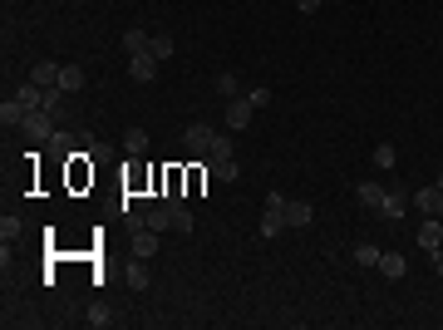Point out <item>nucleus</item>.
I'll return each instance as SVG.
<instances>
[{
	"label": "nucleus",
	"mask_w": 443,
	"mask_h": 330,
	"mask_svg": "<svg viewBox=\"0 0 443 330\" xmlns=\"http://www.w3.org/2000/svg\"><path fill=\"white\" fill-rule=\"evenodd\" d=\"M394 163H399L394 143H379V148H374V168H394Z\"/></svg>",
	"instance_id": "24"
},
{
	"label": "nucleus",
	"mask_w": 443,
	"mask_h": 330,
	"mask_svg": "<svg viewBox=\"0 0 443 330\" xmlns=\"http://www.w3.org/2000/svg\"><path fill=\"white\" fill-rule=\"evenodd\" d=\"M384 193H389L384 183H359V193H355V198H359V203L369 207V212H379V203H384Z\"/></svg>",
	"instance_id": "11"
},
{
	"label": "nucleus",
	"mask_w": 443,
	"mask_h": 330,
	"mask_svg": "<svg viewBox=\"0 0 443 330\" xmlns=\"http://www.w3.org/2000/svg\"><path fill=\"white\" fill-rule=\"evenodd\" d=\"M246 99H251L256 109H266V104H271V89H266V84H256V89H246Z\"/></svg>",
	"instance_id": "27"
},
{
	"label": "nucleus",
	"mask_w": 443,
	"mask_h": 330,
	"mask_svg": "<svg viewBox=\"0 0 443 330\" xmlns=\"http://www.w3.org/2000/svg\"><path fill=\"white\" fill-rule=\"evenodd\" d=\"M434 271H439V276H443V251H434Z\"/></svg>",
	"instance_id": "31"
},
{
	"label": "nucleus",
	"mask_w": 443,
	"mask_h": 330,
	"mask_svg": "<svg viewBox=\"0 0 443 330\" xmlns=\"http://www.w3.org/2000/svg\"><path fill=\"white\" fill-rule=\"evenodd\" d=\"M355 261H359V266H379V246H374V241H359V246H355Z\"/></svg>",
	"instance_id": "22"
},
{
	"label": "nucleus",
	"mask_w": 443,
	"mask_h": 330,
	"mask_svg": "<svg viewBox=\"0 0 443 330\" xmlns=\"http://www.w3.org/2000/svg\"><path fill=\"white\" fill-rule=\"evenodd\" d=\"M84 84H89V74H84L79 64H64V69H59V89H64V94H79Z\"/></svg>",
	"instance_id": "9"
},
{
	"label": "nucleus",
	"mask_w": 443,
	"mask_h": 330,
	"mask_svg": "<svg viewBox=\"0 0 443 330\" xmlns=\"http://www.w3.org/2000/svg\"><path fill=\"white\" fill-rule=\"evenodd\" d=\"M212 143H217V128H207V123H188V128H183V148H188L192 158H207Z\"/></svg>",
	"instance_id": "1"
},
{
	"label": "nucleus",
	"mask_w": 443,
	"mask_h": 330,
	"mask_svg": "<svg viewBox=\"0 0 443 330\" xmlns=\"http://www.w3.org/2000/svg\"><path fill=\"white\" fill-rule=\"evenodd\" d=\"M123 148H128V153H148V133H143V128H128V133H123Z\"/></svg>",
	"instance_id": "21"
},
{
	"label": "nucleus",
	"mask_w": 443,
	"mask_h": 330,
	"mask_svg": "<svg viewBox=\"0 0 443 330\" xmlns=\"http://www.w3.org/2000/svg\"><path fill=\"white\" fill-rule=\"evenodd\" d=\"M439 193H443V173H439Z\"/></svg>",
	"instance_id": "32"
},
{
	"label": "nucleus",
	"mask_w": 443,
	"mask_h": 330,
	"mask_svg": "<svg viewBox=\"0 0 443 330\" xmlns=\"http://www.w3.org/2000/svg\"><path fill=\"white\" fill-rule=\"evenodd\" d=\"M439 251H443V246H439Z\"/></svg>",
	"instance_id": "34"
},
{
	"label": "nucleus",
	"mask_w": 443,
	"mask_h": 330,
	"mask_svg": "<svg viewBox=\"0 0 443 330\" xmlns=\"http://www.w3.org/2000/svg\"><path fill=\"white\" fill-rule=\"evenodd\" d=\"M0 118H5V123H25V104H20V99H5V104H0Z\"/></svg>",
	"instance_id": "23"
},
{
	"label": "nucleus",
	"mask_w": 443,
	"mask_h": 330,
	"mask_svg": "<svg viewBox=\"0 0 443 330\" xmlns=\"http://www.w3.org/2000/svg\"><path fill=\"white\" fill-rule=\"evenodd\" d=\"M409 203H414L419 212H429V217H439V203H443L439 183H434V188H419V193H409Z\"/></svg>",
	"instance_id": "6"
},
{
	"label": "nucleus",
	"mask_w": 443,
	"mask_h": 330,
	"mask_svg": "<svg viewBox=\"0 0 443 330\" xmlns=\"http://www.w3.org/2000/svg\"><path fill=\"white\" fill-rule=\"evenodd\" d=\"M207 158H236V153H231V138H222V133H217V143H212Z\"/></svg>",
	"instance_id": "28"
},
{
	"label": "nucleus",
	"mask_w": 443,
	"mask_h": 330,
	"mask_svg": "<svg viewBox=\"0 0 443 330\" xmlns=\"http://www.w3.org/2000/svg\"><path fill=\"white\" fill-rule=\"evenodd\" d=\"M379 271H384L389 281H404V256H399V251H379Z\"/></svg>",
	"instance_id": "14"
},
{
	"label": "nucleus",
	"mask_w": 443,
	"mask_h": 330,
	"mask_svg": "<svg viewBox=\"0 0 443 330\" xmlns=\"http://www.w3.org/2000/svg\"><path fill=\"white\" fill-rule=\"evenodd\" d=\"M404 207H409V198H404V193H384V203H379V217L399 222V217H404Z\"/></svg>",
	"instance_id": "12"
},
{
	"label": "nucleus",
	"mask_w": 443,
	"mask_h": 330,
	"mask_svg": "<svg viewBox=\"0 0 443 330\" xmlns=\"http://www.w3.org/2000/svg\"><path fill=\"white\" fill-rule=\"evenodd\" d=\"M59 69H64V64H50V59H40V64L30 69V79H35L40 89H50V84H59Z\"/></svg>",
	"instance_id": "10"
},
{
	"label": "nucleus",
	"mask_w": 443,
	"mask_h": 330,
	"mask_svg": "<svg viewBox=\"0 0 443 330\" xmlns=\"http://www.w3.org/2000/svg\"><path fill=\"white\" fill-rule=\"evenodd\" d=\"M153 251H158V232H153V227L143 222V227L133 232V256H143V261H148Z\"/></svg>",
	"instance_id": "7"
},
{
	"label": "nucleus",
	"mask_w": 443,
	"mask_h": 330,
	"mask_svg": "<svg viewBox=\"0 0 443 330\" xmlns=\"http://www.w3.org/2000/svg\"><path fill=\"white\" fill-rule=\"evenodd\" d=\"M419 246H424L429 256H434V251L443 246V222H439V217H429L424 227H419Z\"/></svg>",
	"instance_id": "8"
},
{
	"label": "nucleus",
	"mask_w": 443,
	"mask_h": 330,
	"mask_svg": "<svg viewBox=\"0 0 443 330\" xmlns=\"http://www.w3.org/2000/svg\"><path fill=\"white\" fill-rule=\"evenodd\" d=\"M296 10H301V15H316V10H321V0H296Z\"/></svg>",
	"instance_id": "30"
},
{
	"label": "nucleus",
	"mask_w": 443,
	"mask_h": 330,
	"mask_svg": "<svg viewBox=\"0 0 443 330\" xmlns=\"http://www.w3.org/2000/svg\"><path fill=\"white\" fill-rule=\"evenodd\" d=\"M281 232H286V217L266 207V212H261V237H281Z\"/></svg>",
	"instance_id": "18"
},
{
	"label": "nucleus",
	"mask_w": 443,
	"mask_h": 330,
	"mask_svg": "<svg viewBox=\"0 0 443 330\" xmlns=\"http://www.w3.org/2000/svg\"><path fill=\"white\" fill-rule=\"evenodd\" d=\"M212 84H217V94H222V99H236V94H241V79H236L231 69H222V74L212 79Z\"/></svg>",
	"instance_id": "16"
},
{
	"label": "nucleus",
	"mask_w": 443,
	"mask_h": 330,
	"mask_svg": "<svg viewBox=\"0 0 443 330\" xmlns=\"http://www.w3.org/2000/svg\"><path fill=\"white\" fill-rule=\"evenodd\" d=\"M20 128H25V138H35V143H45V138L54 143V113L50 109H30Z\"/></svg>",
	"instance_id": "2"
},
{
	"label": "nucleus",
	"mask_w": 443,
	"mask_h": 330,
	"mask_svg": "<svg viewBox=\"0 0 443 330\" xmlns=\"http://www.w3.org/2000/svg\"><path fill=\"white\" fill-rule=\"evenodd\" d=\"M281 217H286V227H311V222H316V207H311L306 198H286Z\"/></svg>",
	"instance_id": "4"
},
{
	"label": "nucleus",
	"mask_w": 443,
	"mask_h": 330,
	"mask_svg": "<svg viewBox=\"0 0 443 330\" xmlns=\"http://www.w3.org/2000/svg\"><path fill=\"white\" fill-rule=\"evenodd\" d=\"M439 222H443V203H439Z\"/></svg>",
	"instance_id": "33"
},
{
	"label": "nucleus",
	"mask_w": 443,
	"mask_h": 330,
	"mask_svg": "<svg viewBox=\"0 0 443 330\" xmlns=\"http://www.w3.org/2000/svg\"><path fill=\"white\" fill-rule=\"evenodd\" d=\"M207 163V173L217 178V183H236V163L231 158H202Z\"/></svg>",
	"instance_id": "13"
},
{
	"label": "nucleus",
	"mask_w": 443,
	"mask_h": 330,
	"mask_svg": "<svg viewBox=\"0 0 443 330\" xmlns=\"http://www.w3.org/2000/svg\"><path fill=\"white\" fill-rule=\"evenodd\" d=\"M148 281H153V276H148L143 256H133V261H128V286H133V291H148Z\"/></svg>",
	"instance_id": "15"
},
{
	"label": "nucleus",
	"mask_w": 443,
	"mask_h": 330,
	"mask_svg": "<svg viewBox=\"0 0 443 330\" xmlns=\"http://www.w3.org/2000/svg\"><path fill=\"white\" fill-rule=\"evenodd\" d=\"M64 99H69V94H64V89H59V84H50V89H45V109L54 113V118H59V113H64Z\"/></svg>",
	"instance_id": "20"
},
{
	"label": "nucleus",
	"mask_w": 443,
	"mask_h": 330,
	"mask_svg": "<svg viewBox=\"0 0 443 330\" xmlns=\"http://www.w3.org/2000/svg\"><path fill=\"white\" fill-rule=\"evenodd\" d=\"M251 113H256V104H251L246 94L226 99V128H231V133H236V128H246V123H251Z\"/></svg>",
	"instance_id": "3"
},
{
	"label": "nucleus",
	"mask_w": 443,
	"mask_h": 330,
	"mask_svg": "<svg viewBox=\"0 0 443 330\" xmlns=\"http://www.w3.org/2000/svg\"><path fill=\"white\" fill-rule=\"evenodd\" d=\"M148 40H153L148 30H128V35H123V50H128V55H143V50H148Z\"/></svg>",
	"instance_id": "19"
},
{
	"label": "nucleus",
	"mask_w": 443,
	"mask_h": 330,
	"mask_svg": "<svg viewBox=\"0 0 443 330\" xmlns=\"http://www.w3.org/2000/svg\"><path fill=\"white\" fill-rule=\"evenodd\" d=\"M153 74H158V59L143 50V55H128V79H138V84H153Z\"/></svg>",
	"instance_id": "5"
},
{
	"label": "nucleus",
	"mask_w": 443,
	"mask_h": 330,
	"mask_svg": "<svg viewBox=\"0 0 443 330\" xmlns=\"http://www.w3.org/2000/svg\"><path fill=\"white\" fill-rule=\"evenodd\" d=\"M0 237H5V241H15V237H20V222H15V217H0Z\"/></svg>",
	"instance_id": "29"
},
{
	"label": "nucleus",
	"mask_w": 443,
	"mask_h": 330,
	"mask_svg": "<svg viewBox=\"0 0 443 330\" xmlns=\"http://www.w3.org/2000/svg\"><path fill=\"white\" fill-rule=\"evenodd\" d=\"M89 326H94V330L113 326V311H109V306H94V311H89Z\"/></svg>",
	"instance_id": "26"
},
{
	"label": "nucleus",
	"mask_w": 443,
	"mask_h": 330,
	"mask_svg": "<svg viewBox=\"0 0 443 330\" xmlns=\"http://www.w3.org/2000/svg\"><path fill=\"white\" fill-rule=\"evenodd\" d=\"M173 232H192V212H188L183 203L173 207Z\"/></svg>",
	"instance_id": "25"
},
{
	"label": "nucleus",
	"mask_w": 443,
	"mask_h": 330,
	"mask_svg": "<svg viewBox=\"0 0 443 330\" xmlns=\"http://www.w3.org/2000/svg\"><path fill=\"white\" fill-rule=\"evenodd\" d=\"M148 55H153L158 64H163V59H173V35H153V40H148Z\"/></svg>",
	"instance_id": "17"
}]
</instances>
